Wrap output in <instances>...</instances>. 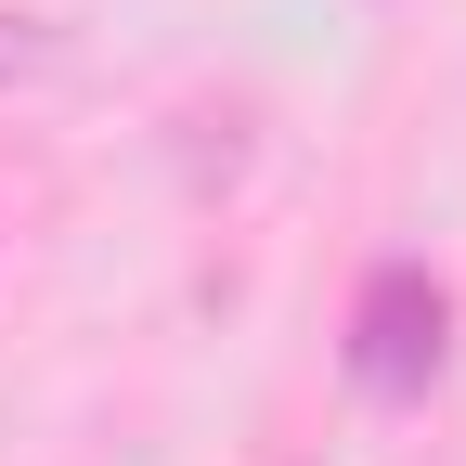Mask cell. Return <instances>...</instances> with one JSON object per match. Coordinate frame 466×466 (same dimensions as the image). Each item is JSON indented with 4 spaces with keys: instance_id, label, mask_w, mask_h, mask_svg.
Listing matches in <instances>:
<instances>
[{
    "instance_id": "3957f363",
    "label": "cell",
    "mask_w": 466,
    "mask_h": 466,
    "mask_svg": "<svg viewBox=\"0 0 466 466\" xmlns=\"http://www.w3.org/2000/svg\"><path fill=\"white\" fill-rule=\"evenodd\" d=\"M285 466H311V453H285Z\"/></svg>"
},
{
    "instance_id": "7a4b0ae2",
    "label": "cell",
    "mask_w": 466,
    "mask_h": 466,
    "mask_svg": "<svg viewBox=\"0 0 466 466\" xmlns=\"http://www.w3.org/2000/svg\"><path fill=\"white\" fill-rule=\"evenodd\" d=\"M26 66H39V26H26V14H0V91H14Z\"/></svg>"
},
{
    "instance_id": "6da1fadb",
    "label": "cell",
    "mask_w": 466,
    "mask_h": 466,
    "mask_svg": "<svg viewBox=\"0 0 466 466\" xmlns=\"http://www.w3.org/2000/svg\"><path fill=\"white\" fill-rule=\"evenodd\" d=\"M441 350H453V299H441V272H428V259H376L363 299H350V389L415 401V389L441 376Z\"/></svg>"
}]
</instances>
